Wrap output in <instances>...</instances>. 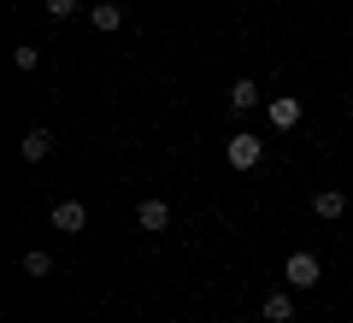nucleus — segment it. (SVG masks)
Here are the masks:
<instances>
[{"label":"nucleus","mask_w":353,"mask_h":323,"mask_svg":"<svg viewBox=\"0 0 353 323\" xmlns=\"http://www.w3.org/2000/svg\"><path fill=\"white\" fill-rule=\"evenodd\" d=\"M136 224L148 229V236H165V229H171V206H165V200H141Z\"/></svg>","instance_id":"0eeeda50"},{"label":"nucleus","mask_w":353,"mask_h":323,"mask_svg":"<svg viewBox=\"0 0 353 323\" xmlns=\"http://www.w3.org/2000/svg\"><path fill=\"white\" fill-rule=\"evenodd\" d=\"M48 153H53V136H48V129H24V141H18V159H24V165H41V159H48Z\"/></svg>","instance_id":"423d86ee"},{"label":"nucleus","mask_w":353,"mask_h":323,"mask_svg":"<svg viewBox=\"0 0 353 323\" xmlns=\"http://www.w3.org/2000/svg\"><path fill=\"white\" fill-rule=\"evenodd\" d=\"M83 224H88L83 200H59V206H53V229H59V236H83Z\"/></svg>","instance_id":"7ed1b4c3"},{"label":"nucleus","mask_w":353,"mask_h":323,"mask_svg":"<svg viewBox=\"0 0 353 323\" xmlns=\"http://www.w3.org/2000/svg\"><path fill=\"white\" fill-rule=\"evenodd\" d=\"M24 276H36V282H41V276H53V253L30 247V253H24Z\"/></svg>","instance_id":"9b49d317"},{"label":"nucleus","mask_w":353,"mask_h":323,"mask_svg":"<svg viewBox=\"0 0 353 323\" xmlns=\"http://www.w3.org/2000/svg\"><path fill=\"white\" fill-rule=\"evenodd\" d=\"M283 282L289 288H318V253H289L283 259Z\"/></svg>","instance_id":"f03ea898"},{"label":"nucleus","mask_w":353,"mask_h":323,"mask_svg":"<svg viewBox=\"0 0 353 323\" xmlns=\"http://www.w3.org/2000/svg\"><path fill=\"white\" fill-rule=\"evenodd\" d=\"M265 323H294V300L289 294H283V288H271V294H265Z\"/></svg>","instance_id":"1a4fd4ad"},{"label":"nucleus","mask_w":353,"mask_h":323,"mask_svg":"<svg viewBox=\"0 0 353 323\" xmlns=\"http://www.w3.org/2000/svg\"><path fill=\"white\" fill-rule=\"evenodd\" d=\"M265 112H271V129H294V124H301V100H294V94H271V100H265Z\"/></svg>","instance_id":"20e7f679"},{"label":"nucleus","mask_w":353,"mask_h":323,"mask_svg":"<svg viewBox=\"0 0 353 323\" xmlns=\"http://www.w3.org/2000/svg\"><path fill=\"white\" fill-rule=\"evenodd\" d=\"M48 12H53V18H71V12H77V0H48Z\"/></svg>","instance_id":"ddd939ff"},{"label":"nucleus","mask_w":353,"mask_h":323,"mask_svg":"<svg viewBox=\"0 0 353 323\" xmlns=\"http://www.w3.org/2000/svg\"><path fill=\"white\" fill-rule=\"evenodd\" d=\"M312 211L324 218V224H336L341 211H347V194H341V188H318V194H312Z\"/></svg>","instance_id":"6e6552de"},{"label":"nucleus","mask_w":353,"mask_h":323,"mask_svg":"<svg viewBox=\"0 0 353 323\" xmlns=\"http://www.w3.org/2000/svg\"><path fill=\"white\" fill-rule=\"evenodd\" d=\"M259 153H265V141H259V136H248V129L224 141V159H230V171H253V165H259Z\"/></svg>","instance_id":"f257e3e1"},{"label":"nucleus","mask_w":353,"mask_h":323,"mask_svg":"<svg viewBox=\"0 0 353 323\" xmlns=\"http://www.w3.org/2000/svg\"><path fill=\"white\" fill-rule=\"evenodd\" d=\"M12 65H18V71H36V65H41V48H30V41H24V48H12Z\"/></svg>","instance_id":"f8f14e48"},{"label":"nucleus","mask_w":353,"mask_h":323,"mask_svg":"<svg viewBox=\"0 0 353 323\" xmlns=\"http://www.w3.org/2000/svg\"><path fill=\"white\" fill-rule=\"evenodd\" d=\"M253 106H265V88L253 76H236L230 83V112H253Z\"/></svg>","instance_id":"39448f33"},{"label":"nucleus","mask_w":353,"mask_h":323,"mask_svg":"<svg viewBox=\"0 0 353 323\" xmlns=\"http://www.w3.org/2000/svg\"><path fill=\"white\" fill-rule=\"evenodd\" d=\"M88 18H94V30H101V36H112V30L124 24V6H112V0H101V6H94Z\"/></svg>","instance_id":"9d476101"}]
</instances>
